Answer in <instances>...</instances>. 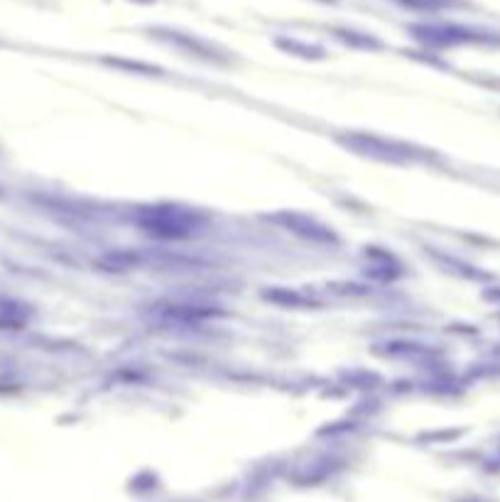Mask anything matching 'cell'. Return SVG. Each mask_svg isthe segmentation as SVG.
Here are the masks:
<instances>
[{
  "mask_svg": "<svg viewBox=\"0 0 500 502\" xmlns=\"http://www.w3.org/2000/svg\"><path fill=\"white\" fill-rule=\"evenodd\" d=\"M412 32H415L419 39L429 42V45L439 47L461 45V42H483V39H488V35L459 28V25H422V28H415Z\"/></svg>",
  "mask_w": 500,
  "mask_h": 502,
  "instance_id": "cell-2",
  "label": "cell"
},
{
  "mask_svg": "<svg viewBox=\"0 0 500 502\" xmlns=\"http://www.w3.org/2000/svg\"><path fill=\"white\" fill-rule=\"evenodd\" d=\"M322 3H332V0H322Z\"/></svg>",
  "mask_w": 500,
  "mask_h": 502,
  "instance_id": "cell-5",
  "label": "cell"
},
{
  "mask_svg": "<svg viewBox=\"0 0 500 502\" xmlns=\"http://www.w3.org/2000/svg\"><path fill=\"white\" fill-rule=\"evenodd\" d=\"M353 148L361 149L366 155H373V157L380 159H390V162H409L415 157V152H409L408 145H400V142H392V140L385 138H371V135H353L351 140Z\"/></svg>",
  "mask_w": 500,
  "mask_h": 502,
  "instance_id": "cell-3",
  "label": "cell"
},
{
  "mask_svg": "<svg viewBox=\"0 0 500 502\" xmlns=\"http://www.w3.org/2000/svg\"><path fill=\"white\" fill-rule=\"evenodd\" d=\"M402 8L419 10V13H439V10H449L459 5V0H395Z\"/></svg>",
  "mask_w": 500,
  "mask_h": 502,
  "instance_id": "cell-4",
  "label": "cell"
},
{
  "mask_svg": "<svg viewBox=\"0 0 500 502\" xmlns=\"http://www.w3.org/2000/svg\"><path fill=\"white\" fill-rule=\"evenodd\" d=\"M140 224L162 238H182L194 228V218L179 208H152L148 211V218H142Z\"/></svg>",
  "mask_w": 500,
  "mask_h": 502,
  "instance_id": "cell-1",
  "label": "cell"
}]
</instances>
